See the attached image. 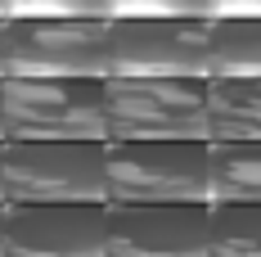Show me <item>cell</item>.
Returning a JSON list of instances; mask_svg holds the SVG:
<instances>
[{
  "label": "cell",
  "mask_w": 261,
  "mask_h": 257,
  "mask_svg": "<svg viewBox=\"0 0 261 257\" xmlns=\"http://www.w3.org/2000/svg\"><path fill=\"white\" fill-rule=\"evenodd\" d=\"M5 140H108V77H0Z\"/></svg>",
  "instance_id": "1"
},
{
  "label": "cell",
  "mask_w": 261,
  "mask_h": 257,
  "mask_svg": "<svg viewBox=\"0 0 261 257\" xmlns=\"http://www.w3.org/2000/svg\"><path fill=\"white\" fill-rule=\"evenodd\" d=\"M5 203H108V140H5Z\"/></svg>",
  "instance_id": "2"
},
{
  "label": "cell",
  "mask_w": 261,
  "mask_h": 257,
  "mask_svg": "<svg viewBox=\"0 0 261 257\" xmlns=\"http://www.w3.org/2000/svg\"><path fill=\"white\" fill-rule=\"evenodd\" d=\"M212 140H108V207L207 203Z\"/></svg>",
  "instance_id": "3"
},
{
  "label": "cell",
  "mask_w": 261,
  "mask_h": 257,
  "mask_svg": "<svg viewBox=\"0 0 261 257\" xmlns=\"http://www.w3.org/2000/svg\"><path fill=\"white\" fill-rule=\"evenodd\" d=\"M108 140H207V77H108Z\"/></svg>",
  "instance_id": "4"
},
{
  "label": "cell",
  "mask_w": 261,
  "mask_h": 257,
  "mask_svg": "<svg viewBox=\"0 0 261 257\" xmlns=\"http://www.w3.org/2000/svg\"><path fill=\"white\" fill-rule=\"evenodd\" d=\"M5 77H108V18H5Z\"/></svg>",
  "instance_id": "5"
},
{
  "label": "cell",
  "mask_w": 261,
  "mask_h": 257,
  "mask_svg": "<svg viewBox=\"0 0 261 257\" xmlns=\"http://www.w3.org/2000/svg\"><path fill=\"white\" fill-rule=\"evenodd\" d=\"M108 77H207V18H108Z\"/></svg>",
  "instance_id": "6"
},
{
  "label": "cell",
  "mask_w": 261,
  "mask_h": 257,
  "mask_svg": "<svg viewBox=\"0 0 261 257\" xmlns=\"http://www.w3.org/2000/svg\"><path fill=\"white\" fill-rule=\"evenodd\" d=\"M5 257H108V203H5Z\"/></svg>",
  "instance_id": "7"
},
{
  "label": "cell",
  "mask_w": 261,
  "mask_h": 257,
  "mask_svg": "<svg viewBox=\"0 0 261 257\" xmlns=\"http://www.w3.org/2000/svg\"><path fill=\"white\" fill-rule=\"evenodd\" d=\"M212 203L108 207V257H207Z\"/></svg>",
  "instance_id": "8"
},
{
  "label": "cell",
  "mask_w": 261,
  "mask_h": 257,
  "mask_svg": "<svg viewBox=\"0 0 261 257\" xmlns=\"http://www.w3.org/2000/svg\"><path fill=\"white\" fill-rule=\"evenodd\" d=\"M207 140H261V77H207Z\"/></svg>",
  "instance_id": "9"
},
{
  "label": "cell",
  "mask_w": 261,
  "mask_h": 257,
  "mask_svg": "<svg viewBox=\"0 0 261 257\" xmlns=\"http://www.w3.org/2000/svg\"><path fill=\"white\" fill-rule=\"evenodd\" d=\"M207 77H261V18H207Z\"/></svg>",
  "instance_id": "10"
},
{
  "label": "cell",
  "mask_w": 261,
  "mask_h": 257,
  "mask_svg": "<svg viewBox=\"0 0 261 257\" xmlns=\"http://www.w3.org/2000/svg\"><path fill=\"white\" fill-rule=\"evenodd\" d=\"M207 203H261V140L212 145Z\"/></svg>",
  "instance_id": "11"
},
{
  "label": "cell",
  "mask_w": 261,
  "mask_h": 257,
  "mask_svg": "<svg viewBox=\"0 0 261 257\" xmlns=\"http://www.w3.org/2000/svg\"><path fill=\"white\" fill-rule=\"evenodd\" d=\"M207 257H261V203H216Z\"/></svg>",
  "instance_id": "12"
},
{
  "label": "cell",
  "mask_w": 261,
  "mask_h": 257,
  "mask_svg": "<svg viewBox=\"0 0 261 257\" xmlns=\"http://www.w3.org/2000/svg\"><path fill=\"white\" fill-rule=\"evenodd\" d=\"M5 18H108V0H5Z\"/></svg>",
  "instance_id": "13"
},
{
  "label": "cell",
  "mask_w": 261,
  "mask_h": 257,
  "mask_svg": "<svg viewBox=\"0 0 261 257\" xmlns=\"http://www.w3.org/2000/svg\"><path fill=\"white\" fill-rule=\"evenodd\" d=\"M108 18H207V0H108Z\"/></svg>",
  "instance_id": "14"
},
{
  "label": "cell",
  "mask_w": 261,
  "mask_h": 257,
  "mask_svg": "<svg viewBox=\"0 0 261 257\" xmlns=\"http://www.w3.org/2000/svg\"><path fill=\"white\" fill-rule=\"evenodd\" d=\"M207 18H261V0H207Z\"/></svg>",
  "instance_id": "15"
},
{
  "label": "cell",
  "mask_w": 261,
  "mask_h": 257,
  "mask_svg": "<svg viewBox=\"0 0 261 257\" xmlns=\"http://www.w3.org/2000/svg\"><path fill=\"white\" fill-rule=\"evenodd\" d=\"M0 203H5V140H0Z\"/></svg>",
  "instance_id": "16"
},
{
  "label": "cell",
  "mask_w": 261,
  "mask_h": 257,
  "mask_svg": "<svg viewBox=\"0 0 261 257\" xmlns=\"http://www.w3.org/2000/svg\"><path fill=\"white\" fill-rule=\"evenodd\" d=\"M0 77H5V18H0Z\"/></svg>",
  "instance_id": "17"
},
{
  "label": "cell",
  "mask_w": 261,
  "mask_h": 257,
  "mask_svg": "<svg viewBox=\"0 0 261 257\" xmlns=\"http://www.w3.org/2000/svg\"><path fill=\"white\" fill-rule=\"evenodd\" d=\"M0 257H5V203H0Z\"/></svg>",
  "instance_id": "18"
},
{
  "label": "cell",
  "mask_w": 261,
  "mask_h": 257,
  "mask_svg": "<svg viewBox=\"0 0 261 257\" xmlns=\"http://www.w3.org/2000/svg\"><path fill=\"white\" fill-rule=\"evenodd\" d=\"M0 140H5V108H0Z\"/></svg>",
  "instance_id": "19"
},
{
  "label": "cell",
  "mask_w": 261,
  "mask_h": 257,
  "mask_svg": "<svg viewBox=\"0 0 261 257\" xmlns=\"http://www.w3.org/2000/svg\"><path fill=\"white\" fill-rule=\"evenodd\" d=\"M0 18H5V0H0Z\"/></svg>",
  "instance_id": "20"
}]
</instances>
